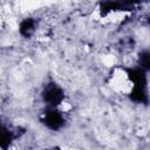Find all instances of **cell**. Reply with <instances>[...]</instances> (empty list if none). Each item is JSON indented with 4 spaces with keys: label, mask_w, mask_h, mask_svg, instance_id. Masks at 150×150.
Here are the masks:
<instances>
[{
    "label": "cell",
    "mask_w": 150,
    "mask_h": 150,
    "mask_svg": "<svg viewBox=\"0 0 150 150\" xmlns=\"http://www.w3.org/2000/svg\"><path fill=\"white\" fill-rule=\"evenodd\" d=\"M0 150H2V148H1V146H0Z\"/></svg>",
    "instance_id": "6da1fadb"
}]
</instances>
